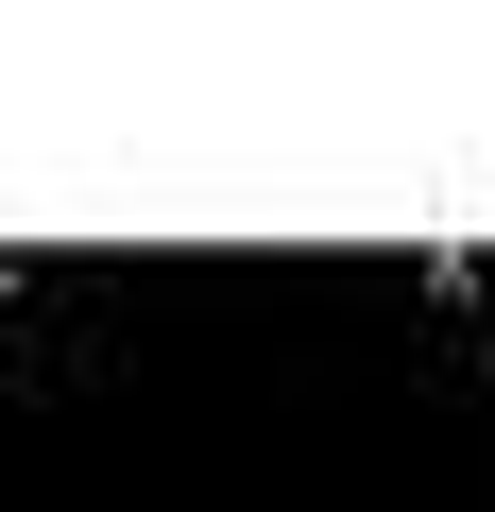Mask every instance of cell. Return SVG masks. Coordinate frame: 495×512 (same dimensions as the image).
Returning <instances> with one entry per match:
<instances>
[]
</instances>
